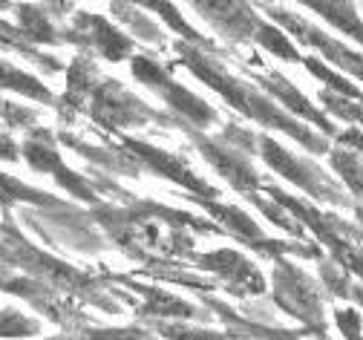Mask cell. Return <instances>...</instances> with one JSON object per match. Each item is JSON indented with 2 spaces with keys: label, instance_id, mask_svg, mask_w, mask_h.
Masks as SVG:
<instances>
[{
  "label": "cell",
  "instance_id": "cell-29",
  "mask_svg": "<svg viewBox=\"0 0 363 340\" xmlns=\"http://www.w3.org/2000/svg\"><path fill=\"white\" fill-rule=\"evenodd\" d=\"M300 64H306V70H308L314 78L326 81V84H329V92L343 95V99H349V102H360V104H363V92H360L352 81H346V78H340L337 72H332L320 58H303Z\"/></svg>",
  "mask_w": 363,
  "mask_h": 340
},
{
  "label": "cell",
  "instance_id": "cell-23",
  "mask_svg": "<svg viewBox=\"0 0 363 340\" xmlns=\"http://www.w3.org/2000/svg\"><path fill=\"white\" fill-rule=\"evenodd\" d=\"M0 50H9V53L23 55L26 61H32L40 72H47V75H55V72L64 70V64H61L58 58H52V55H47V53L35 50V46L26 43V38L18 32V26H12V23L4 21V18H0Z\"/></svg>",
  "mask_w": 363,
  "mask_h": 340
},
{
  "label": "cell",
  "instance_id": "cell-7",
  "mask_svg": "<svg viewBox=\"0 0 363 340\" xmlns=\"http://www.w3.org/2000/svg\"><path fill=\"white\" fill-rule=\"evenodd\" d=\"M271 283H274V291H271V297H274V303L297 317L306 331H314L320 334L326 331V317H323V291L317 288V283L294 263H289L286 257L274 260V277H271Z\"/></svg>",
  "mask_w": 363,
  "mask_h": 340
},
{
  "label": "cell",
  "instance_id": "cell-9",
  "mask_svg": "<svg viewBox=\"0 0 363 340\" xmlns=\"http://www.w3.org/2000/svg\"><path fill=\"white\" fill-rule=\"evenodd\" d=\"M21 159H26V165L35 170V173H50L69 197H75V199H81V202H86V205H99V190H96V185L89 182L86 176H81V173H75L64 159H61V153H58V138H55V133L52 130H47V127H35V130H29L26 133V138L21 141Z\"/></svg>",
  "mask_w": 363,
  "mask_h": 340
},
{
  "label": "cell",
  "instance_id": "cell-28",
  "mask_svg": "<svg viewBox=\"0 0 363 340\" xmlns=\"http://www.w3.org/2000/svg\"><path fill=\"white\" fill-rule=\"evenodd\" d=\"M329 162H332L335 173H340V179L346 182V187L354 193V197L363 199V159L357 153L340 148V150H332Z\"/></svg>",
  "mask_w": 363,
  "mask_h": 340
},
{
  "label": "cell",
  "instance_id": "cell-37",
  "mask_svg": "<svg viewBox=\"0 0 363 340\" xmlns=\"http://www.w3.org/2000/svg\"><path fill=\"white\" fill-rule=\"evenodd\" d=\"M0 162H21V144L12 138L9 130H0Z\"/></svg>",
  "mask_w": 363,
  "mask_h": 340
},
{
  "label": "cell",
  "instance_id": "cell-17",
  "mask_svg": "<svg viewBox=\"0 0 363 340\" xmlns=\"http://www.w3.org/2000/svg\"><path fill=\"white\" fill-rule=\"evenodd\" d=\"M110 280H118L124 285H130L133 291H139L145 297V303L139 306V317H156V320H208L211 314L208 312H199L194 303L182 300L176 295H167L164 288H156V285H145V283H135L133 277H110Z\"/></svg>",
  "mask_w": 363,
  "mask_h": 340
},
{
  "label": "cell",
  "instance_id": "cell-20",
  "mask_svg": "<svg viewBox=\"0 0 363 340\" xmlns=\"http://www.w3.org/2000/svg\"><path fill=\"white\" fill-rule=\"evenodd\" d=\"M35 208V211H64L69 202L52 197L47 190H38L9 173L0 170V211H4V222H12V208Z\"/></svg>",
  "mask_w": 363,
  "mask_h": 340
},
{
  "label": "cell",
  "instance_id": "cell-11",
  "mask_svg": "<svg viewBox=\"0 0 363 340\" xmlns=\"http://www.w3.org/2000/svg\"><path fill=\"white\" fill-rule=\"evenodd\" d=\"M0 291L21 297L23 303H29L35 312H40L47 320L61 326L64 331H75V329L86 326V317L81 314V309L72 297L58 295L55 288L43 285L38 280H29V277L15 274V271H0Z\"/></svg>",
  "mask_w": 363,
  "mask_h": 340
},
{
  "label": "cell",
  "instance_id": "cell-34",
  "mask_svg": "<svg viewBox=\"0 0 363 340\" xmlns=\"http://www.w3.org/2000/svg\"><path fill=\"white\" fill-rule=\"evenodd\" d=\"M320 102H323V107L329 113H335L343 121H352V124H360L363 121V104H352L349 99H343V95H335L329 89H320Z\"/></svg>",
  "mask_w": 363,
  "mask_h": 340
},
{
  "label": "cell",
  "instance_id": "cell-13",
  "mask_svg": "<svg viewBox=\"0 0 363 340\" xmlns=\"http://www.w3.org/2000/svg\"><path fill=\"white\" fill-rule=\"evenodd\" d=\"M61 38L64 43L81 46V53H99L110 64H118L133 53V38L96 12H75L72 26L61 29Z\"/></svg>",
  "mask_w": 363,
  "mask_h": 340
},
{
  "label": "cell",
  "instance_id": "cell-16",
  "mask_svg": "<svg viewBox=\"0 0 363 340\" xmlns=\"http://www.w3.org/2000/svg\"><path fill=\"white\" fill-rule=\"evenodd\" d=\"M101 75L93 64V58H89V53H78L72 58V64L67 67V89L64 95H58L55 99V110L61 116V121H72L78 113L86 110V102L89 95H93V89L99 87Z\"/></svg>",
  "mask_w": 363,
  "mask_h": 340
},
{
  "label": "cell",
  "instance_id": "cell-35",
  "mask_svg": "<svg viewBox=\"0 0 363 340\" xmlns=\"http://www.w3.org/2000/svg\"><path fill=\"white\" fill-rule=\"evenodd\" d=\"M320 277H323V283L329 285V291L335 297H349L352 295V280H349L346 271L337 268V263H323L320 265Z\"/></svg>",
  "mask_w": 363,
  "mask_h": 340
},
{
  "label": "cell",
  "instance_id": "cell-3",
  "mask_svg": "<svg viewBox=\"0 0 363 340\" xmlns=\"http://www.w3.org/2000/svg\"><path fill=\"white\" fill-rule=\"evenodd\" d=\"M0 271H15L29 280H38L43 285L55 288L58 295L89 303V306H99L107 314L121 312V303L113 300L116 288H107L104 277L81 271V268L47 254L43 248L32 246L15 222H4V234H0Z\"/></svg>",
  "mask_w": 363,
  "mask_h": 340
},
{
  "label": "cell",
  "instance_id": "cell-14",
  "mask_svg": "<svg viewBox=\"0 0 363 340\" xmlns=\"http://www.w3.org/2000/svg\"><path fill=\"white\" fill-rule=\"evenodd\" d=\"M262 9L268 12V18L274 21L286 35H294L300 43L314 46V50H320V53L326 55L329 64H335V67L352 72L357 81H363V55H360V53L349 50V46H343L340 40L329 38L326 32H320L317 26H311L308 21H303L300 15H294V12L283 9V6H262Z\"/></svg>",
  "mask_w": 363,
  "mask_h": 340
},
{
  "label": "cell",
  "instance_id": "cell-27",
  "mask_svg": "<svg viewBox=\"0 0 363 340\" xmlns=\"http://www.w3.org/2000/svg\"><path fill=\"white\" fill-rule=\"evenodd\" d=\"M254 40L262 46V50H268L271 55H277V58H283V61H289V64H300V61H303V55H300L297 46L291 43V38H289L280 26H274V23L259 21V26H257V32H254Z\"/></svg>",
  "mask_w": 363,
  "mask_h": 340
},
{
  "label": "cell",
  "instance_id": "cell-24",
  "mask_svg": "<svg viewBox=\"0 0 363 340\" xmlns=\"http://www.w3.org/2000/svg\"><path fill=\"white\" fill-rule=\"evenodd\" d=\"M306 9H311V12H317L323 21H329L332 26H337L340 32H346V35H352L357 43H363V21L357 18V9H354V4H340V0H306L303 4Z\"/></svg>",
  "mask_w": 363,
  "mask_h": 340
},
{
  "label": "cell",
  "instance_id": "cell-8",
  "mask_svg": "<svg viewBox=\"0 0 363 340\" xmlns=\"http://www.w3.org/2000/svg\"><path fill=\"white\" fill-rule=\"evenodd\" d=\"M86 113L104 130H121V127H145L150 121L156 124H179L176 119L156 113L142 99H135L130 89H124L116 78H101L86 102Z\"/></svg>",
  "mask_w": 363,
  "mask_h": 340
},
{
  "label": "cell",
  "instance_id": "cell-2",
  "mask_svg": "<svg viewBox=\"0 0 363 340\" xmlns=\"http://www.w3.org/2000/svg\"><path fill=\"white\" fill-rule=\"evenodd\" d=\"M173 50H176L182 67L191 70V72H194L202 84H208L213 92H219L222 99L228 102L234 110H240L245 119L257 121L259 127H274V130L289 133L294 141H300L303 148L311 150V153H329V141H326L323 136H317V133H311L308 127H303L297 119H291L283 107H277V104L271 102L265 92H259L254 84H248V81L231 75L228 70H225V67L213 58V53H205V50H199V46H191V43H185V40H176Z\"/></svg>",
  "mask_w": 363,
  "mask_h": 340
},
{
  "label": "cell",
  "instance_id": "cell-4",
  "mask_svg": "<svg viewBox=\"0 0 363 340\" xmlns=\"http://www.w3.org/2000/svg\"><path fill=\"white\" fill-rule=\"evenodd\" d=\"M182 130H188V136L194 138L196 150L202 153V159L228 182L237 193L242 197H251V193H259L262 187V179L251 162V153L257 148V136L237 127V124H228L222 130V136L211 138V136H202L199 130H191L185 124H179Z\"/></svg>",
  "mask_w": 363,
  "mask_h": 340
},
{
  "label": "cell",
  "instance_id": "cell-30",
  "mask_svg": "<svg viewBox=\"0 0 363 340\" xmlns=\"http://www.w3.org/2000/svg\"><path fill=\"white\" fill-rule=\"evenodd\" d=\"M40 323L18 309H0V337L4 340H23V337H38Z\"/></svg>",
  "mask_w": 363,
  "mask_h": 340
},
{
  "label": "cell",
  "instance_id": "cell-19",
  "mask_svg": "<svg viewBox=\"0 0 363 340\" xmlns=\"http://www.w3.org/2000/svg\"><path fill=\"white\" fill-rule=\"evenodd\" d=\"M194 9L228 40H248L254 38L257 26H259V15L254 12V6L248 4H205V0H199V4H194Z\"/></svg>",
  "mask_w": 363,
  "mask_h": 340
},
{
  "label": "cell",
  "instance_id": "cell-5",
  "mask_svg": "<svg viewBox=\"0 0 363 340\" xmlns=\"http://www.w3.org/2000/svg\"><path fill=\"white\" fill-rule=\"evenodd\" d=\"M130 70H133V75L139 78L145 87H150L156 95H162L164 104L176 113V121L179 124H185L191 130L194 127L196 130H205V127L216 124V119H219L216 110L205 99H199L196 92H191L188 87H182L167 72V67L159 58H153V55H135L133 64H130Z\"/></svg>",
  "mask_w": 363,
  "mask_h": 340
},
{
  "label": "cell",
  "instance_id": "cell-31",
  "mask_svg": "<svg viewBox=\"0 0 363 340\" xmlns=\"http://www.w3.org/2000/svg\"><path fill=\"white\" fill-rule=\"evenodd\" d=\"M251 205H257L259 208V214H265V219H271V222H274L277 228H283V231H289L291 236H297V239H303L306 236V228L283 208V205H277L274 199H271V197H259V193H251Z\"/></svg>",
  "mask_w": 363,
  "mask_h": 340
},
{
  "label": "cell",
  "instance_id": "cell-25",
  "mask_svg": "<svg viewBox=\"0 0 363 340\" xmlns=\"http://www.w3.org/2000/svg\"><path fill=\"white\" fill-rule=\"evenodd\" d=\"M116 21H121L127 26V35H135V38H142V40H150V43H164V32L145 15L139 12V6H133V4H110Z\"/></svg>",
  "mask_w": 363,
  "mask_h": 340
},
{
  "label": "cell",
  "instance_id": "cell-1",
  "mask_svg": "<svg viewBox=\"0 0 363 340\" xmlns=\"http://www.w3.org/2000/svg\"><path fill=\"white\" fill-rule=\"evenodd\" d=\"M96 225L104 228V234L118 242V248L135 260L156 263V260H191L194 257V236L199 234H216V222H205L194 214L173 211L159 202H139L127 199V208L116 205H96L89 214Z\"/></svg>",
  "mask_w": 363,
  "mask_h": 340
},
{
  "label": "cell",
  "instance_id": "cell-22",
  "mask_svg": "<svg viewBox=\"0 0 363 340\" xmlns=\"http://www.w3.org/2000/svg\"><path fill=\"white\" fill-rule=\"evenodd\" d=\"M0 89L18 92V95H23V99H29L35 104H52L55 107V95L47 84H43L40 78H35L32 72L18 70L6 61H0Z\"/></svg>",
  "mask_w": 363,
  "mask_h": 340
},
{
  "label": "cell",
  "instance_id": "cell-32",
  "mask_svg": "<svg viewBox=\"0 0 363 340\" xmlns=\"http://www.w3.org/2000/svg\"><path fill=\"white\" fill-rule=\"evenodd\" d=\"M153 334H162L164 340H228L225 331H211V329H196L185 323H153Z\"/></svg>",
  "mask_w": 363,
  "mask_h": 340
},
{
  "label": "cell",
  "instance_id": "cell-12",
  "mask_svg": "<svg viewBox=\"0 0 363 340\" xmlns=\"http://www.w3.org/2000/svg\"><path fill=\"white\" fill-rule=\"evenodd\" d=\"M118 144L130 153V159L135 162V170H150L156 176H164V179L176 182L179 187H185L191 197H196V199H216L219 197V190L213 185H208L202 176H196L191 170V165L182 156L159 150V148H153V144H147L142 138H121Z\"/></svg>",
  "mask_w": 363,
  "mask_h": 340
},
{
  "label": "cell",
  "instance_id": "cell-15",
  "mask_svg": "<svg viewBox=\"0 0 363 340\" xmlns=\"http://www.w3.org/2000/svg\"><path fill=\"white\" fill-rule=\"evenodd\" d=\"M191 263H196V268H202V271L216 274V280L228 288L234 297H259V295H265L262 271L234 248H216V251H205V254L194 251Z\"/></svg>",
  "mask_w": 363,
  "mask_h": 340
},
{
  "label": "cell",
  "instance_id": "cell-38",
  "mask_svg": "<svg viewBox=\"0 0 363 340\" xmlns=\"http://www.w3.org/2000/svg\"><path fill=\"white\" fill-rule=\"evenodd\" d=\"M228 334V331H225ZM228 340H257V337H237V334H228Z\"/></svg>",
  "mask_w": 363,
  "mask_h": 340
},
{
  "label": "cell",
  "instance_id": "cell-39",
  "mask_svg": "<svg viewBox=\"0 0 363 340\" xmlns=\"http://www.w3.org/2000/svg\"><path fill=\"white\" fill-rule=\"evenodd\" d=\"M357 214H360V219H363V208H357Z\"/></svg>",
  "mask_w": 363,
  "mask_h": 340
},
{
  "label": "cell",
  "instance_id": "cell-33",
  "mask_svg": "<svg viewBox=\"0 0 363 340\" xmlns=\"http://www.w3.org/2000/svg\"><path fill=\"white\" fill-rule=\"evenodd\" d=\"M0 121H4V127H9V133L12 130H35L40 121H38V113L32 110V107H26V104H15V102H9V99H0Z\"/></svg>",
  "mask_w": 363,
  "mask_h": 340
},
{
  "label": "cell",
  "instance_id": "cell-18",
  "mask_svg": "<svg viewBox=\"0 0 363 340\" xmlns=\"http://www.w3.org/2000/svg\"><path fill=\"white\" fill-rule=\"evenodd\" d=\"M251 78L268 92V95H274V99L286 107V113H294V116H300L303 121H308V124H314V127H320L326 136H337V130H335V124L320 113V110H314L311 107V102L306 99V95L291 84V78H286V75H280V72H262V75H254L251 72Z\"/></svg>",
  "mask_w": 363,
  "mask_h": 340
},
{
  "label": "cell",
  "instance_id": "cell-26",
  "mask_svg": "<svg viewBox=\"0 0 363 340\" xmlns=\"http://www.w3.org/2000/svg\"><path fill=\"white\" fill-rule=\"evenodd\" d=\"M145 9L159 12V18H162L173 32H179L185 43L199 46V50H205V53H216V43H213V40H208V38H202V35H199V32H196L185 18H182L179 6H173V4H159V0H153V4H145Z\"/></svg>",
  "mask_w": 363,
  "mask_h": 340
},
{
  "label": "cell",
  "instance_id": "cell-10",
  "mask_svg": "<svg viewBox=\"0 0 363 340\" xmlns=\"http://www.w3.org/2000/svg\"><path fill=\"white\" fill-rule=\"evenodd\" d=\"M257 153L262 156V162L280 173L283 179H289L291 185H297L300 190H306L308 197L314 199H326V202H335V205H346L340 187L311 162H306L303 156H294L291 150H286L283 144H277L271 136H257Z\"/></svg>",
  "mask_w": 363,
  "mask_h": 340
},
{
  "label": "cell",
  "instance_id": "cell-36",
  "mask_svg": "<svg viewBox=\"0 0 363 340\" xmlns=\"http://www.w3.org/2000/svg\"><path fill=\"white\" fill-rule=\"evenodd\" d=\"M335 323H337V329L343 331L346 340H363L360 314H357L354 309H337V312H335Z\"/></svg>",
  "mask_w": 363,
  "mask_h": 340
},
{
  "label": "cell",
  "instance_id": "cell-6",
  "mask_svg": "<svg viewBox=\"0 0 363 340\" xmlns=\"http://www.w3.org/2000/svg\"><path fill=\"white\" fill-rule=\"evenodd\" d=\"M18 219L50 246H64L78 254H99L104 248V236L93 228V219L81 214L75 205L64 211L18 208Z\"/></svg>",
  "mask_w": 363,
  "mask_h": 340
},
{
  "label": "cell",
  "instance_id": "cell-21",
  "mask_svg": "<svg viewBox=\"0 0 363 340\" xmlns=\"http://www.w3.org/2000/svg\"><path fill=\"white\" fill-rule=\"evenodd\" d=\"M15 26L18 32L26 38V43H32L35 50L38 46H64V38H61V29L52 23L50 12L43 6H35V4H15Z\"/></svg>",
  "mask_w": 363,
  "mask_h": 340
}]
</instances>
